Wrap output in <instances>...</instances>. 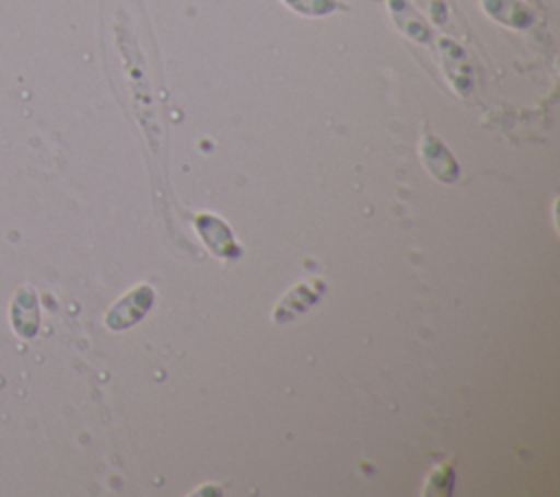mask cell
Segmentation results:
<instances>
[{
	"label": "cell",
	"instance_id": "7a4b0ae2",
	"mask_svg": "<svg viewBox=\"0 0 560 497\" xmlns=\"http://www.w3.org/2000/svg\"><path fill=\"white\" fill-rule=\"evenodd\" d=\"M302 13H328L335 9V0H287Z\"/></svg>",
	"mask_w": 560,
	"mask_h": 497
},
{
	"label": "cell",
	"instance_id": "6da1fadb",
	"mask_svg": "<svg viewBox=\"0 0 560 497\" xmlns=\"http://www.w3.org/2000/svg\"><path fill=\"white\" fill-rule=\"evenodd\" d=\"M488 11L510 24H527V11L514 0H483Z\"/></svg>",
	"mask_w": 560,
	"mask_h": 497
},
{
	"label": "cell",
	"instance_id": "3957f363",
	"mask_svg": "<svg viewBox=\"0 0 560 497\" xmlns=\"http://www.w3.org/2000/svg\"><path fill=\"white\" fill-rule=\"evenodd\" d=\"M418 2H422V7H424L435 20H442V15H444V4H442V0H418Z\"/></svg>",
	"mask_w": 560,
	"mask_h": 497
}]
</instances>
